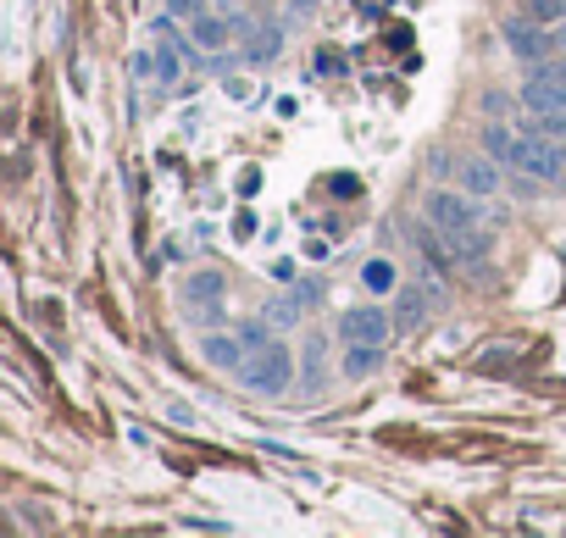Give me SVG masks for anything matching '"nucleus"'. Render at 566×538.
Segmentation results:
<instances>
[{"instance_id":"25","label":"nucleus","mask_w":566,"mask_h":538,"mask_svg":"<svg viewBox=\"0 0 566 538\" xmlns=\"http://www.w3.org/2000/svg\"><path fill=\"white\" fill-rule=\"evenodd\" d=\"M294 295H300V300H305V306H316V300H322V278H305V284H300V289H294Z\"/></svg>"},{"instance_id":"8","label":"nucleus","mask_w":566,"mask_h":538,"mask_svg":"<svg viewBox=\"0 0 566 538\" xmlns=\"http://www.w3.org/2000/svg\"><path fill=\"white\" fill-rule=\"evenodd\" d=\"M239 56H245V67H273L284 56V23H245Z\"/></svg>"},{"instance_id":"6","label":"nucleus","mask_w":566,"mask_h":538,"mask_svg":"<svg viewBox=\"0 0 566 538\" xmlns=\"http://www.w3.org/2000/svg\"><path fill=\"white\" fill-rule=\"evenodd\" d=\"M339 333H345V344H389V339H394V311H383V306H356V311H345Z\"/></svg>"},{"instance_id":"12","label":"nucleus","mask_w":566,"mask_h":538,"mask_svg":"<svg viewBox=\"0 0 566 538\" xmlns=\"http://www.w3.org/2000/svg\"><path fill=\"white\" fill-rule=\"evenodd\" d=\"M428 311H434V295H428V289H400V295H394V333H423Z\"/></svg>"},{"instance_id":"17","label":"nucleus","mask_w":566,"mask_h":538,"mask_svg":"<svg viewBox=\"0 0 566 538\" xmlns=\"http://www.w3.org/2000/svg\"><path fill=\"white\" fill-rule=\"evenodd\" d=\"M184 67H189V56H184L178 45H161V50H155V83H178Z\"/></svg>"},{"instance_id":"22","label":"nucleus","mask_w":566,"mask_h":538,"mask_svg":"<svg viewBox=\"0 0 566 538\" xmlns=\"http://www.w3.org/2000/svg\"><path fill=\"white\" fill-rule=\"evenodd\" d=\"M200 7H206V0H168V18L189 23V18H200Z\"/></svg>"},{"instance_id":"24","label":"nucleus","mask_w":566,"mask_h":538,"mask_svg":"<svg viewBox=\"0 0 566 538\" xmlns=\"http://www.w3.org/2000/svg\"><path fill=\"white\" fill-rule=\"evenodd\" d=\"M316 7H322V0H289V18L300 23V18H316Z\"/></svg>"},{"instance_id":"10","label":"nucleus","mask_w":566,"mask_h":538,"mask_svg":"<svg viewBox=\"0 0 566 538\" xmlns=\"http://www.w3.org/2000/svg\"><path fill=\"white\" fill-rule=\"evenodd\" d=\"M189 39H195V50L217 56V50H228V39H239V18H211V12H200V18H189Z\"/></svg>"},{"instance_id":"23","label":"nucleus","mask_w":566,"mask_h":538,"mask_svg":"<svg viewBox=\"0 0 566 538\" xmlns=\"http://www.w3.org/2000/svg\"><path fill=\"white\" fill-rule=\"evenodd\" d=\"M483 112H489V117H511V95H500V89H495V95H483Z\"/></svg>"},{"instance_id":"18","label":"nucleus","mask_w":566,"mask_h":538,"mask_svg":"<svg viewBox=\"0 0 566 538\" xmlns=\"http://www.w3.org/2000/svg\"><path fill=\"white\" fill-rule=\"evenodd\" d=\"M528 78H544V83H561V89H566V61H561V56L528 61Z\"/></svg>"},{"instance_id":"16","label":"nucleus","mask_w":566,"mask_h":538,"mask_svg":"<svg viewBox=\"0 0 566 538\" xmlns=\"http://www.w3.org/2000/svg\"><path fill=\"white\" fill-rule=\"evenodd\" d=\"M262 317L273 322V333H289V328L305 317V300H300V295H273V300L262 306Z\"/></svg>"},{"instance_id":"3","label":"nucleus","mask_w":566,"mask_h":538,"mask_svg":"<svg viewBox=\"0 0 566 538\" xmlns=\"http://www.w3.org/2000/svg\"><path fill=\"white\" fill-rule=\"evenodd\" d=\"M517 172H522V178H539V184H566V145L550 139V134H539V128H522Z\"/></svg>"},{"instance_id":"21","label":"nucleus","mask_w":566,"mask_h":538,"mask_svg":"<svg viewBox=\"0 0 566 538\" xmlns=\"http://www.w3.org/2000/svg\"><path fill=\"white\" fill-rule=\"evenodd\" d=\"M361 278H367V289H394V266L389 261H367Z\"/></svg>"},{"instance_id":"9","label":"nucleus","mask_w":566,"mask_h":538,"mask_svg":"<svg viewBox=\"0 0 566 538\" xmlns=\"http://www.w3.org/2000/svg\"><path fill=\"white\" fill-rule=\"evenodd\" d=\"M200 355L211 367H222V373H245V362H251V350H245V339H239V328L233 333H217V328H206V339H200Z\"/></svg>"},{"instance_id":"4","label":"nucleus","mask_w":566,"mask_h":538,"mask_svg":"<svg viewBox=\"0 0 566 538\" xmlns=\"http://www.w3.org/2000/svg\"><path fill=\"white\" fill-rule=\"evenodd\" d=\"M423 217L434 222V228H444V233H472V228H483V206H477V195H450V190H434L428 201H423Z\"/></svg>"},{"instance_id":"5","label":"nucleus","mask_w":566,"mask_h":538,"mask_svg":"<svg viewBox=\"0 0 566 538\" xmlns=\"http://www.w3.org/2000/svg\"><path fill=\"white\" fill-rule=\"evenodd\" d=\"M455 184L466 190V195H477V201H489V195H500V184H506V167L483 150V156H461L455 161Z\"/></svg>"},{"instance_id":"2","label":"nucleus","mask_w":566,"mask_h":538,"mask_svg":"<svg viewBox=\"0 0 566 538\" xmlns=\"http://www.w3.org/2000/svg\"><path fill=\"white\" fill-rule=\"evenodd\" d=\"M222 295H228V278L217 273V266H200V273L178 289L184 317H189L195 328H222Z\"/></svg>"},{"instance_id":"11","label":"nucleus","mask_w":566,"mask_h":538,"mask_svg":"<svg viewBox=\"0 0 566 538\" xmlns=\"http://www.w3.org/2000/svg\"><path fill=\"white\" fill-rule=\"evenodd\" d=\"M483 150H489L500 167H517V156H522V128H511L506 117H489V123H483Z\"/></svg>"},{"instance_id":"26","label":"nucleus","mask_w":566,"mask_h":538,"mask_svg":"<svg viewBox=\"0 0 566 538\" xmlns=\"http://www.w3.org/2000/svg\"><path fill=\"white\" fill-rule=\"evenodd\" d=\"M555 50H566V28H555Z\"/></svg>"},{"instance_id":"19","label":"nucleus","mask_w":566,"mask_h":538,"mask_svg":"<svg viewBox=\"0 0 566 538\" xmlns=\"http://www.w3.org/2000/svg\"><path fill=\"white\" fill-rule=\"evenodd\" d=\"M533 23H566V0H528Z\"/></svg>"},{"instance_id":"14","label":"nucleus","mask_w":566,"mask_h":538,"mask_svg":"<svg viewBox=\"0 0 566 538\" xmlns=\"http://www.w3.org/2000/svg\"><path fill=\"white\" fill-rule=\"evenodd\" d=\"M522 106H528L533 117L566 112V89H561V83H544V78H528V83H522Z\"/></svg>"},{"instance_id":"1","label":"nucleus","mask_w":566,"mask_h":538,"mask_svg":"<svg viewBox=\"0 0 566 538\" xmlns=\"http://www.w3.org/2000/svg\"><path fill=\"white\" fill-rule=\"evenodd\" d=\"M239 384H245V394H256V400H284L289 394V384H294V355H289V344H267V350H256L251 362H245V373H239Z\"/></svg>"},{"instance_id":"13","label":"nucleus","mask_w":566,"mask_h":538,"mask_svg":"<svg viewBox=\"0 0 566 538\" xmlns=\"http://www.w3.org/2000/svg\"><path fill=\"white\" fill-rule=\"evenodd\" d=\"M322 378H328V344L305 339V350H300V394H316Z\"/></svg>"},{"instance_id":"15","label":"nucleus","mask_w":566,"mask_h":538,"mask_svg":"<svg viewBox=\"0 0 566 538\" xmlns=\"http://www.w3.org/2000/svg\"><path fill=\"white\" fill-rule=\"evenodd\" d=\"M378 367H383V344H345V362H339L345 378H372Z\"/></svg>"},{"instance_id":"7","label":"nucleus","mask_w":566,"mask_h":538,"mask_svg":"<svg viewBox=\"0 0 566 538\" xmlns=\"http://www.w3.org/2000/svg\"><path fill=\"white\" fill-rule=\"evenodd\" d=\"M500 34H506V45H511L522 61H544V56H555V34H544V23H533L528 12H522V18H506Z\"/></svg>"},{"instance_id":"20","label":"nucleus","mask_w":566,"mask_h":538,"mask_svg":"<svg viewBox=\"0 0 566 538\" xmlns=\"http://www.w3.org/2000/svg\"><path fill=\"white\" fill-rule=\"evenodd\" d=\"M528 128H539V134H550V139H561V145H566V112H544V117H528Z\"/></svg>"}]
</instances>
